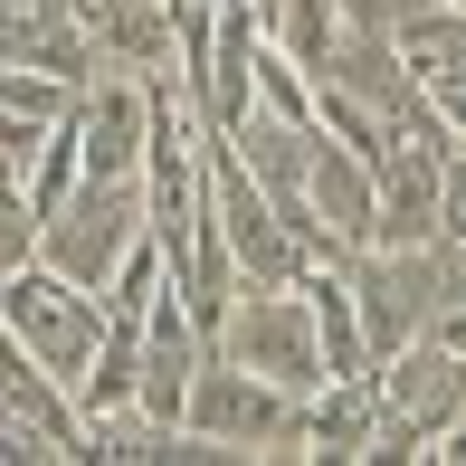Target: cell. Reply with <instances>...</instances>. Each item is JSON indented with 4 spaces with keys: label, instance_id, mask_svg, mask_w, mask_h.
<instances>
[{
    "label": "cell",
    "instance_id": "cell-19",
    "mask_svg": "<svg viewBox=\"0 0 466 466\" xmlns=\"http://www.w3.org/2000/svg\"><path fill=\"white\" fill-rule=\"evenodd\" d=\"M248 10H258V19H267V29H277V10H286V0H248Z\"/></svg>",
    "mask_w": 466,
    "mask_h": 466
},
{
    "label": "cell",
    "instance_id": "cell-18",
    "mask_svg": "<svg viewBox=\"0 0 466 466\" xmlns=\"http://www.w3.org/2000/svg\"><path fill=\"white\" fill-rule=\"evenodd\" d=\"M429 457H438V466H466V419H457V429H448V438H438V448H429Z\"/></svg>",
    "mask_w": 466,
    "mask_h": 466
},
{
    "label": "cell",
    "instance_id": "cell-17",
    "mask_svg": "<svg viewBox=\"0 0 466 466\" xmlns=\"http://www.w3.org/2000/svg\"><path fill=\"white\" fill-rule=\"evenodd\" d=\"M438 115H448V143L466 153V86H438Z\"/></svg>",
    "mask_w": 466,
    "mask_h": 466
},
{
    "label": "cell",
    "instance_id": "cell-1",
    "mask_svg": "<svg viewBox=\"0 0 466 466\" xmlns=\"http://www.w3.org/2000/svg\"><path fill=\"white\" fill-rule=\"evenodd\" d=\"M352 295H362V324H371V352L390 362L400 343L438 333V314L466 295V238H371L343 258Z\"/></svg>",
    "mask_w": 466,
    "mask_h": 466
},
{
    "label": "cell",
    "instance_id": "cell-3",
    "mask_svg": "<svg viewBox=\"0 0 466 466\" xmlns=\"http://www.w3.org/2000/svg\"><path fill=\"white\" fill-rule=\"evenodd\" d=\"M153 238V181L143 172H86L38 228V258L67 267L76 286H115V267Z\"/></svg>",
    "mask_w": 466,
    "mask_h": 466
},
{
    "label": "cell",
    "instance_id": "cell-12",
    "mask_svg": "<svg viewBox=\"0 0 466 466\" xmlns=\"http://www.w3.org/2000/svg\"><path fill=\"white\" fill-rule=\"evenodd\" d=\"M96 57L115 76H172L181 67V10L172 0H86Z\"/></svg>",
    "mask_w": 466,
    "mask_h": 466
},
{
    "label": "cell",
    "instance_id": "cell-2",
    "mask_svg": "<svg viewBox=\"0 0 466 466\" xmlns=\"http://www.w3.org/2000/svg\"><path fill=\"white\" fill-rule=\"evenodd\" d=\"M0 324H10V343L29 352V362H48L57 380H86L105 333H115V295L105 286H76L67 267L29 258L0 277Z\"/></svg>",
    "mask_w": 466,
    "mask_h": 466
},
{
    "label": "cell",
    "instance_id": "cell-10",
    "mask_svg": "<svg viewBox=\"0 0 466 466\" xmlns=\"http://www.w3.org/2000/svg\"><path fill=\"white\" fill-rule=\"evenodd\" d=\"M76 143H86V172H143V153H153V76L105 67L86 86V105H76Z\"/></svg>",
    "mask_w": 466,
    "mask_h": 466
},
{
    "label": "cell",
    "instance_id": "cell-8",
    "mask_svg": "<svg viewBox=\"0 0 466 466\" xmlns=\"http://www.w3.org/2000/svg\"><path fill=\"white\" fill-rule=\"evenodd\" d=\"M0 57H10V67L76 76V86L105 76L96 29H86V0H0Z\"/></svg>",
    "mask_w": 466,
    "mask_h": 466
},
{
    "label": "cell",
    "instance_id": "cell-5",
    "mask_svg": "<svg viewBox=\"0 0 466 466\" xmlns=\"http://www.w3.org/2000/svg\"><path fill=\"white\" fill-rule=\"evenodd\" d=\"M380 390H390V438H380V457H429L466 419V352L448 333H419V343H400L390 362H380Z\"/></svg>",
    "mask_w": 466,
    "mask_h": 466
},
{
    "label": "cell",
    "instance_id": "cell-14",
    "mask_svg": "<svg viewBox=\"0 0 466 466\" xmlns=\"http://www.w3.org/2000/svg\"><path fill=\"white\" fill-rule=\"evenodd\" d=\"M86 86L76 76H48V67H10L0 57V115H29V124H76Z\"/></svg>",
    "mask_w": 466,
    "mask_h": 466
},
{
    "label": "cell",
    "instance_id": "cell-9",
    "mask_svg": "<svg viewBox=\"0 0 466 466\" xmlns=\"http://www.w3.org/2000/svg\"><path fill=\"white\" fill-rule=\"evenodd\" d=\"M305 200H314V219L333 228V248H343V258L380 238V162H371L352 134H324V143H314V181H305Z\"/></svg>",
    "mask_w": 466,
    "mask_h": 466
},
{
    "label": "cell",
    "instance_id": "cell-16",
    "mask_svg": "<svg viewBox=\"0 0 466 466\" xmlns=\"http://www.w3.org/2000/svg\"><path fill=\"white\" fill-rule=\"evenodd\" d=\"M448 238H466V153H448Z\"/></svg>",
    "mask_w": 466,
    "mask_h": 466
},
{
    "label": "cell",
    "instance_id": "cell-7",
    "mask_svg": "<svg viewBox=\"0 0 466 466\" xmlns=\"http://www.w3.org/2000/svg\"><path fill=\"white\" fill-rule=\"evenodd\" d=\"M448 153L457 143L390 134L380 143V238H448Z\"/></svg>",
    "mask_w": 466,
    "mask_h": 466
},
{
    "label": "cell",
    "instance_id": "cell-4",
    "mask_svg": "<svg viewBox=\"0 0 466 466\" xmlns=\"http://www.w3.org/2000/svg\"><path fill=\"white\" fill-rule=\"evenodd\" d=\"M219 352L258 362L267 380H286V390H305V400L333 380V362H324V324H314L305 277H295V286H248L238 305H228V324H219Z\"/></svg>",
    "mask_w": 466,
    "mask_h": 466
},
{
    "label": "cell",
    "instance_id": "cell-13",
    "mask_svg": "<svg viewBox=\"0 0 466 466\" xmlns=\"http://www.w3.org/2000/svg\"><path fill=\"white\" fill-rule=\"evenodd\" d=\"M400 48L419 57L429 86H466V0H419V19L400 29Z\"/></svg>",
    "mask_w": 466,
    "mask_h": 466
},
{
    "label": "cell",
    "instance_id": "cell-11",
    "mask_svg": "<svg viewBox=\"0 0 466 466\" xmlns=\"http://www.w3.org/2000/svg\"><path fill=\"white\" fill-rule=\"evenodd\" d=\"M380 438H390L380 362H371V371H333L324 390L305 400V457H380Z\"/></svg>",
    "mask_w": 466,
    "mask_h": 466
},
{
    "label": "cell",
    "instance_id": "cell-6",
    "mask_svg": "<svg viewBox=\"0 0 466 466\" xmlns=\"http://www.w3.org/2000/svg\"><path fill=\"white\" fill-rule=\"evenodd\" d=\"M0 457L10 466H86V400H76V380L29 362L19 343H10V371H0Z\"/></svg>",
    "mask_w": 466,
    "mask_h": 466
},
{
    "label": "cell",
    "instance_id": "cell-15",
    "mask_svg": "<svg viewBox=\"0 0 466 466\" xmlns=\"http://www.w3.org/2000/svg\"><path fill=\"white\" fill-rule=\"evenodd\" d=\"M343 19H352V29H410V19H419V0H343Z\"/></svg>",
    "mask_w": 466,
    "mask_h": 466
}]
</instances>
